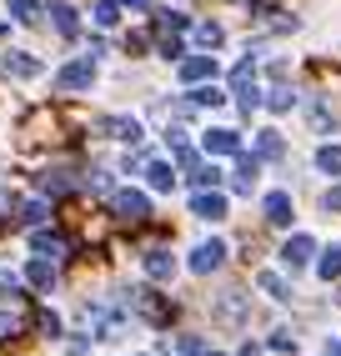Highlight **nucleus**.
I'll return each instance as SVG.
<instances>
[{"instance_id": "1", "label": "nucleus", "mask_w": 341, "mask_h": 356, "mask_svg": "<svg viewBox=\"0 0 341 356\" xmlns=\"http://www.w3.org/2000/svg\"><path fill=\"white\" fill-rule=\"evenodd\" d=\"M56 86L65 90V96H70V90H90V86H95V56L70 60V65L61 70V76H56Z\"/></svg>"}, {"instance_id": "2", "label": "nucleus", "mask_w": 341, "mask_h": 356, "mask_svg": "<svg viewBox=\"0 0 341 356\" xmlns=\"http://www.w3.org/2000/svg\"><path fill=\"white\" fill-rule=\"evenodd\" d=\"M111 211L120 221H145V216H151V196H145V191H116Z\"/></svg>"}, {"instance_id": "3", "label": "nucleus", "mask_w": 341, "mask_h": 356, "mask_svg": "<svg viewBox=\"0 0 341 356\" xmlns=\"http://www.w3.org/2000/svg\"><path fill=\"white\" fill-rule=\"evenodd\" d=\"M221 261H226V246H221V241H201L196 251H191L186 266H191V276H211L216 266H221Z\"/></svg>"}, {"instance_id": "4", "label": "nucleus", "mask_w": 341, "mask_h": 356, "mask_svg": "<svg viewBox=\"0 0 341 356\" xmlns=\"http://www.w3.org/2000/svg\"><path fill=\"white\" fill-rule=\"evenodd\" d=\"M311 256H316V241L306 231H296L291 241L281 246V261H286V271H301V266H311Z\"/></svg>"}, {"instance_id": "5", "label": "nucleus", "mask_w": 341, "mask_h": 356, "mask_svg": "<svg viewBox=\"0 0 341 356\" xmlns=\"http://www.w3.org/2000/svg\"><path fill=\"white\" fill-rule=\"evenodd\" d=\"M191 216L221 221V216H226V196H221V191H196V196H191Z\"/></svg>"}, {"instance_id": "6", "label": "nucleus", "mask_w": 341, "mask_h": 356, "mask_svg": "<svg viewBox=\"0 0 341 356\" xmlns=\"http://www.w3.org/2000/svg\"><path fill=\"white\" fill-rule=\"evenodd\" d=\"M306 121H311L316 136H336V111H331L322 96H311V101H306Z\"/></svg>"}, {"instance_id": "7", "label": "nucleus", "mask_w": 341, "mask_h": 356, "mask_svg": "<svg viewBox=\"0 0 341 356\" xmlns=\"http://www.w3.org/2000/svg\"><path fill=\"white\" fill-rule=\"evenodd\" d=\"M201 146H206L211 156H241V131L216 126V131H206V140H201Z\"/></svg>"}, {"instance_id": "8", "label": "nucleus", "mask_w": 341, "mask_h": 356, "mask_svg": "<svg viewBox=\"0 0 341 356\" xmlns=\"http://www.w3.org/2000/svg\"><path fill=\"white\" fill-rule=\"evenodd\" d=\"M256 171H261V156H241L236 161V176H231V191L236 196H251L256 191Z\"/></svg>"}, {"instance_id": "9", "label": "nucleus", "mask_w": 341, "mask_h": 356, "mask_svg": "<svg viewBox=\"0 0 341 356\" xmlns=\"http://www.w3.org/2000/svg\"><path fill=\"white\" fill-rule=\"evenodd\" d=\"M216 321L241 326V321H246V296H241V291H221V296H216Z\"/></svg>"}, {"instance_id": "10", "label": "nucleus", "mask_w": 341, "mask_h": 356, "mask_svg": "<svg viewBox=\"0 0 341 356\" xmlns=\"http://www.w3.org/2000/svg\"><path fill=\"white\" fill-rule=\"evenodd\" d=\"M181 81H186V86L216 81V60H211V56H186V60H181Z\"/></svg>"}, {"instance_id": "11", "label": "nucleus", "mask_w": 341, "mask_h": 356, "mask_svg": "<svg viewBox=\"0 0 341 356\" xmlns=\"http://www.w3.org/2000/svg\"><path fill=\"white\" fill-rule=\"evenodd\" d=\"M261 211H266V221L281 226V231L291 226V216H296V211H291V196H286V191H271V196L261 201Z\"/></svg>"}, {"instance_id": "12", "label": "nucleus", "mask_w": 341, "mask_h": 356, "mask_svg": "<svg viewBox=\"0 0 341 356\" xmlns=\"http://www.w3.org/2000/svg\"><path fill=\"white\" fill-rule=\"evenodd\" d=\"M141 266H145V276H151V281H170V276H176V256L156 246V251H145Z\"/></svg>"}, {"instance_id": "13", "label": "nucleus", "mask_w": 341, "mask_h": 356, "mask_svg": "<svg viewBox=\"0 0 341 356\" xmlns=\"http://www.w3.org/2000/svg\"><path fill=\"white\" fill-rule=\"evenodd\" d=\"M26 281H31L35 291H51V286H56V266H51V256H35L31 266H26Z\"/></svg>"}, {"instance_id": "14", "label": "nucleus", "mask_w": 341, "mask_h": 356, "mask_svg": "<svg viewBox=\"0 0 341 356\" xmlns=\"http://www.w3.org/2000/svg\"><path fill=\"white\" fill-rule=\"evenodd\" d=\"M6 65H10V76H20V81H35L40 70H45L31 51H10V56H6Z\"/></svg>"}, {"instance_id": "15", "label": "nucleus", "mask_w": 341, "mask_h": 356, "mask_svg": "<svg viewBox=\"0 0 341 356\" xmlns=\"http://www.w3.org/2000/svg\"><path fill=\"white\" fill-rule=\"evenodd\" d=\"M51 20H56L61 35H76V31H81V15H76V6H70V0H56V6H51Z\"/></svg>"}, {"instance_id": "16", "label": "nucleus", "mask_w": 341, "mask_h": 356, "mask_svg": "<svg viewBox=\"0 0 341 356\" xmlns=\"http://www.w3.org/2000/svg\"><path fill=\"white\" fill-rule=\"evenodd\" d=\"M106 131H111L116 140H126V146H136V140H141V121H136V115H111Z\"/></svg>"}, {"instance_id": "17", "label": "nucleus", "mask_w": 341, "mask_h": 356, "mask_svg": "<svg viewBox=\"0 0 341 356\" xmlns=\"http://www.w3.org/2000/svg\"><path fill=\"white\" fill-rule=\"evenodd\" d=\"M191 40H196V45H201V51H216V45H221V40H226V31H221V26H216V20H201V26H191Z\"/></svg>"}, {"instance_id": "18", "label": "nucleus", "mask_w": 341, "mask_h": 356, "mask_svg": "<svg viewBox=\"0 0 341 356\" xmlns=\"http://www.w3.org/2000/svg\"><path fill=\"white\" fill-rule=\"evenodd\" d=\"M256 156H261V161H281V156H286L281 131H261V136H256Z\"/></svg>"}, {"instance_id": "19", "label": "nucleus", "mask_w": 341, "mask_h": 356, "mask_svg": "<svg viewBox=\"0 0 341 356\" xmlns=\"http://www.w3.org/2000/svg\"><path fill=\"white\" fill-rule=\"evenodd\" d=\"M6 10H10L15 26H35L40 20V0H6Z\"/></svg>"}, {"instance_id": "20", "label": "nucleus", "mask_w": 341, "mask_h": 356, "mask_svg": "<svg viewBox=\"0 0 341 356\" xmlns=\"http://www.w3.org/2000/svg\"><path fill=\"white\" fill-rule=\"evenodd\" d=\"M256 286L271 296V301H291V286H286V276H276V271H261L256 276Z\"/></svg>"}, {"instance_id": "21", "label": "nucleus", "mask_w": 341, "mask_h": 356, "mask_svg": "<svg viewBox=\"0 0 341 356\" xmlns=\"http://www.w3.org/2000/svg\"><path fill=\"white\" fill-rule=\"evenodd\" d=\"M95 26H101V31H116L120 26V0H95Z\"/></svg>"}, {"instance_id": "22", "label": "nucleus", "mask_w": 341, "mask_h": 356, "mask_svg": "<svg viewBox=\"0 0 341 356\" xmlns=\"http://www.w3.org/2000/svg\"><path fill=\"white\" fill-rule=\"evenodd\" d=\"M145 181H151V191H170V186H176V171H170L166 161H151L145 165Z\"/></svg>"}, {"instance_id": "23", "label": "nucleus", "mask_w": 341, "mask_h": 356, "mask_svg": "<svg viewBox=\"0 0 341 356\" xmlns=\"http://www.w3.org/2000/svg\"><path fill=\"white\" fill-rule=\"evenodd\" d=\"M186 171H191V186H196V191H211V186H221V171H216V165H196V161H191Z\"/></svg>"}, {"instance_id": "24", "label": "nucleus", "mask_w": 341, "mask_h": 356, "mask_svg": "<svg viewBox=\"0 0 341 356\" xmlns=\"http://www.w3.org/2000/svg\"><path fill=\"white\" fill-rule=\"evenodd\" d=\"M316 276H322V281H341V246L322 251V261H316Z\"/></svg>"}, {"instance_id": "25", "label": "nucleus", "mask_w": 341, "mask_h": 356, "mask_svg": "<svg viewBox=\"0 0 341 356\" xmlns=\"http://www.w3.org/2000/svg\"><path fill=\"white\" fill-rule=\"evenodd\" d=\"M31 251H35V256H51V261H56V256H61L65 246H61V236H51V231H35V236H31Z\"/></svg>"}, {"instance_id": "26", "label": "nucleus", "mask_w": 341, "mask_h": 356, "mask_svg": "<svg viewBox=\"0 0 341 356\" xmlns=\"http://www.w3.org/2000/svg\"><path fill=\"white\" fill-rule=\"evenodd\" d=\"M221 101H226V90L211 86V81H201L196 90H191V106H221Z\"/></svg>"}, {"instance_id": "27", "label": "nucleus", "mask_w": 341, "mask_h": 356, "mask_svg": "<svg viewBox=\"0 0 341 356\" xmlns=\"http://www.w3.org/2000/svg\"><path fill=\"white\" fill-rule=\"evenodd\" d=\"M316 171L341 176V146H322V151H316Z\"/></svg>"}, {"instance_id": "28", "label": "nucleus", "mask_w": 341, "mask_h": 356, "mask_svg": "<svg viewBox=\"0 0 341 356\" xmlns=\"http://www.w3.org/2000/svg\"><path fill=\"white\" fill-rule=\"evenodd\" d=\"M291 106H296V96H291V86H276V90H266V111H291Z\"/></svg>"}, {"instance_id": "29", "label": "nucleus", "mask_w": 341, "mask_h": 356, "mask_svg": "<svg viewBox=\"0 0 341 356\" xmlns=\"http://www.w3.org/2000/svg\"><path fill=\"white\" fill-rule=\"evenodd\" d=\"M241 86H256V60L251 56L236 60V70H231V90H241Z\"/></svg>"}, {"instance_id": "30", "label": "nucleus", "mask_w": 341, "mask_h": 356, "mask_svg": "<svg viewBox=\"0 0 341 356\" xmlns=\"http://www.w3.org/2000/svg\"><path fill=\"white\" fill-rule=\"evenodd\" d=\"M45 191H51V196L76 191V176H65V171H45Z\"/></svg>"}, {"instance_id": "31", "label": "nucleus", "mask_w": 341, "mask_h": 356, "mask_svg": "<svg viewBox=\"0 0 341 356\" xmlns=\"http://www.w3.org/2000/svg\"><path fill=\"white\" fill-rule=\"evenodd\" d=\"M45 221V201H26L20 206V226H40Z\"/></svg>"}, {"instance_id": "32", "label": "nucleus", "mask_w": 341, "mask_h": 356, "mask_svg": "<svg viewBox=\"0 0 341 356\" xmlns=\"http://www.w3.org/2000/svg\"><path fill=\"white\" fill-rule=\"evenodd\" d=\"M266 346H271V351H296V337L281 326V331H271V337H266Z\"/></svg>"}, {"instance_id": "33", "label": "nucleus", "mask_w": 341, "mask_h": 356, "mask_svg": "<svg viewBox=\"0 0 341 356\" xmlns=\"http://www.w3.org/2000/svg\"><path fill=\"white\" fill-rule=\"evenodd\" d=\"M20 331V312H0V337H15Z\"/></svg>"}, {"instance_id": "34", "label": "nucleus", "mask_w": 341, "mask_h": 356, "mask_svg": "<svg viewBox=\"0 0 341 356\" xmlns=\"http://www.w3.org/2000/svg\"><path fill=\"white\" fill-rule=\"evenodd\" d=\"M40 331H45V337H61V316L56 312H40Z\"/></svg>"}, {"instance_id": "35", "label": "nucleus", "mask_w": 341, "mask_h": 356, "mask_svg": "<svg viewBox=\"0 0 341 356\" xmlns=\"http://www.w3.org/2000/svg\"><path fill=\"white\" fill-rule=\"evenodd\" d=\"M161 56H166V60H181V40L166 35V40H161Z\"/></svg>"}, {"instance_id": "36", "label": "nucleus", "mask_w": 341, "mask_h": 356, "mask_svg": "<svg viewBox=\"0 0 341 356\" xmlns=\"http://www.w3.org/2000/svg\"><path fill=\"white\" fill-rule=\"evenodd\" d=\"M206 346H201V337H181V356H201Z\"/></svg>"}, {"instance_id": "37", "label": "nucleus", "mask_w": 341, "mask_h": 356, "mask_svg": "<svg viewBox=\"0 0 341 356\" xmlns=\"http://www.w3.org/2000/svg\"><path fill=\"white\" fill-rule=\"evenodd\" d=\"M322 206H326V211H341V186H331V191L322 196Z\"/></svg>"}, {"instance_id": "38", "label": "nucleus", "mask_w": 341, "mask_h": 356, "mask_svg": "<svg viewBox=\"0 0 341 356\" xmlns=\"http://www.w3.org/2000/svg\"><path fill=\"white\" fill-rule=\"evenodd\" d=\"M86 351H90V341H86V337H76V341H70V356H86Z\"/></svg>"}, {"instance_id": "39", "label": "nucleus", "mask_w": 341, "mask_h": 356, "mask_svg": "<svg viewBox=\"0 0 341 356\" xmlns=\"http://www.w3.org/2000/svg\"><path fill=\"white\" fill-rule=\"evenodd\" d=\"M326 356H341V337H336V341H326Z\"/></svg>"}, {"instance_id": "40", "label": "nucleus", "mask_w": 341, "mask_h": 356, "mask_svg": "<svg viewBox=\"0 0 341 356\" xmlns=\"http://www.w3.org/2000/svg\"><path fill=\"white\" fill-rule=\"evenodd\" d=\"M126 6H136V10H145V6H151V0H126Z\"/></svg>"}, {"instance_id": "41", "label": "nucleus", "mask_w": 341, "mask_h": 356, "mask_svg": "<svg viewBox=\"0 0 341 356\" xmlns=\"http://www.w3.org/2000/svg\"><path fill=\"white\" fill-rule=\"evenodd\" d=\"M206 356H221V351H206Z\"/></svg>"}]
</instances>
